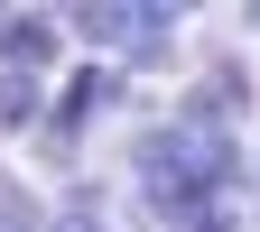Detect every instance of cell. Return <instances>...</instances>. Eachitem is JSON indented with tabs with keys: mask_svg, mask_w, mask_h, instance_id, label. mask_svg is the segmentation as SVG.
Listing matches in <instances>:
<instances>
[{
	"mask_svg": "<svg viewBox=\"0 0 260 232\" xmlns=\"http://www.w3.org/2000/svg\"><path fill=\"white\" fill-rule=\"evenodd\" d=\"M47 56H56V19H38V10L0 19V75H28V65H47Z\"/></svg>",
	"mask_w": 260,
	"mask_h": 232,
	"instance_id": "3957f363",
	"label": "cell"
},
{
	"mask_svg": "<svg viewBox=\"0 0 260 232\" xmlns=\"http://www.w3.org/2000/svg\"><path fill=\"white\" fill-rule=\"evenodd\" d=\"M47 232H112V223H103V205H65Z\"/></svg>",
	"mask_w": 260,
	"mask_h": 232,
	"instance_id": "8992f818",
	"label": "cell"
},
{
	"mask_svg": "<svg viewBox=\"0 0 260 232\" xmlns=\"http://www.w3.org/2000/svg\"><path fill=\"white\" fill-rule=\"evenodd\" d=\"M130 168H140L149 205L168 223L195 214V205H223V186H242V158H233V140H223V112H205V103H195L186 121H168V130H149Z\"/></svg>",
	"mask_w": 260,
	"mask_h": 232,
	"instance_id": "6da1fadb",
	"label": "cell"
},
{
	"mask_svg": "<svg viewBox=\"0 0 260 232\" xmlns=\"http://www.w3.org/2000/svg\"><path fill=\"white\" fill-rule=\"evenodd\" d=\"M103 103H121V75H112V65H84V75L65 84V103H56V130H84Z\"/></svg>",
	"mask_w": 260,
	"mask_h": 232,
	"instance_id": "277c9868",
	"label": "cell"
},
{
	"mask_svg": "<svg viewBox=\"0 0 260 232\" xmlns=\"http://www.w3.org/2000/svg\"><path fill=\"white\" fill-rule=\"evenodd\" d=\"M168 232H233V214H223V205H195V214H177Z\"/></svg>",
	"mask_w": 260,
	"mask_h": 232,
	"instance_id": "52a82bcc",
	"label": "cell"
},
{
	"mask_svg": "<svg viewBox=\"0 0 260 232\" xmlns=\"http://www.w3.org/2000/svg\"><path fill=\"white\" fill-rule=\"evenodd\" d=\"M38 121V75H0V130Z\"/></svg>",
	"mask_w": 260,
	"mask_h": 232,
	"instance_id": "5b68a950",
	"label": "cell"
},
{
	"mask_svg": "<svg viewBox=\"0 0 260 232\" xmlns=\"http://www.w3.org/2000/svg\"><path fill=\"white\" fill-rule=\"evenodd\" d=\"M75 28H84V38H103V47L158 56V47H168V28H177V10H158V0H84Z\"/></svg>",
	"mask_w": 260,
	"mask_h": 232,
	"instance_id": "7a4b0ae2",
	"label": "cell"
}]
</instances>
